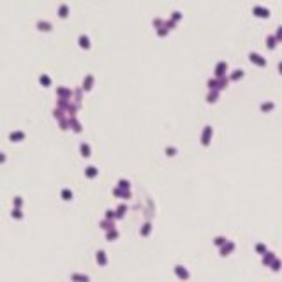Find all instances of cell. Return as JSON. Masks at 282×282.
I'll return each mask as SVG.
<instances>
[{
	"instance_id": "1",
	"label": "cell",
	"mask_w": 282,
	"mask_h": 282,
	"mask_svg": "<svg viewBox=\"0 0 282 282\" xmlns=\"http://www.w3.org/2000/svg\"><path fill=\"white\" fill-rule=\"evenodd\" d=\"M81 44H83V46H88V41H86V37H81Z\"/></svg>"
}]
</instances>
